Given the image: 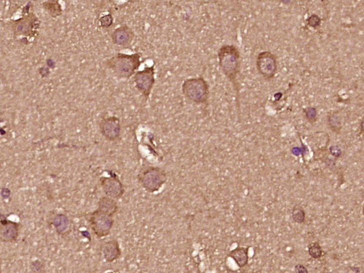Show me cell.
Wrapping results in <instances>:
<instances>
[{
    "instance_id": "23",
    "label": "cell",
    "mask_w": 364,
    "mask_h": 273,
    "mask_svg": "<svg viewBox=\"0 0 364 273\" xmlns=\"http://www.w3.org/2000/svg\"><path fill=\"white\" fill-rule=\"evenodd\" d=\"M304 112H305L306 117L310 124L316 122V119H317V112L315 108H308L304 110Z\"/></svg>"
},
{
    "instance_id": "20",
    "label": "cell",
    "mask_w": 364,
    "mask_h": 273,
    "mask_svg": "<svg viewBox=\"0 0 364 273\" xmlns=\"http://www.w3.org/2000/svg\"><path fill=\"white\" fill-rule=\"evenodd\" d=\"M308 254L312 258L319 259L322 256L324 250L322 247L320 246L318 242H314L311 243L308 246Z\"/></svg>"
},
{
    "instance_id": "17",
    "label": "cell",
    "mask_w": 364,
    "mask_h": 273,
    "mask_svg": "<svg viewBox=\"0 0 364 273\" xmlns=\"http://www.w3.org/2000/svg\"><path fill=\"white\" fill-rule=\"evenodd\" d=\"M42 8L52 18H57L62 14V8L58 1H47L42 3Z\"/></svg>"
},
{
    "instance_id": "8",
    "label": "cell",
    "mask_w": 364,
    "mask_h": 273,
    "mask_svg": "<svg viewBox=\"0 0 364 273\" xmlns=\"http://www.w3.org/2000/svg\"><path fill=\"white\" fill-rule=\"evenodd\" d=\"M40 22L33 12L27 13L22 18L15 20L13 24V32L15 36L34 37L37 34Z\"/></svg>"
},
{
    "instance_id": "19",
    "label": "cell",
    "mask_w": 364,
    "mask_h": 273,
    "mask_svg": "<svg viewBox=\"0 0 364 273\" xmlns=\"http://www.w3.org/2000/svg\"><path fill=\"white\" fill-rule=\"evenodd\" d=\"M292 219L297 224H303L306 220V212L304 208L296 204L292 209Z\"/></svg>"
},
{
    "instance_id": "22",
    "label": "cell",
    "mask_w": 364,
    "mask_h": 273,
    "mask_svg": "<svg viewBox=\"0 0 364 273\" xmlns=\"http://www.w3.org/2000/svg\"><path fill=\"white\" fill-rule=\"evenodd\" d=\"M44 268H45V266L39 260H34L30 264V270H32V272H45V269Z\"/></svg>"
},
{
    "instance_id": "1",
    "label": "cell",
    "mask_w": 364,
    "mask_h": 273,
    "mask_svg": "<svg viewBox=\"0 0 364 273\" xmlns=\"http://www.w3.org/2000/svg\"><path fill=\"white\" fill-rule=\"evenodd\" d=\"M220 69L226 76L236 92L237 103H238L239 86L238 74L240 69V52L237 46L232 44L222 46L217 52Z\"/></svg>"
},
{
    "instance_id": "14",
    "label": "cell",
    "mask_w": 364,
    "mask_h": 273,
    "mask_svg": "<svg viewBox=\"0 0 364 273\" xmlns=\"http://www.w3.org/2000/svg\"><path fill=\"white\" fill-rule=\"evenodd\" d=\"M249 247H237L228 254L240 268H244L248 264Z\"/></svg>"
},
{
    "instance_id": "24",
    "label": "cell",
    "mask_w": 364,
    "mask_h": 273,
    "mask_svg": "<svg viewBox=\"0 0 364 273\" xmlns=\"http://www.w3.org/2000/svg\"><path fill=\"white\" fill-rule=\"evenodd\" d=\"M321 20L319 16L317 15H312L310 17H309L308 20V23L310 26L314 27V28H317L318 26L320 25Z\"/></svg>"
},
{
    "instance_id": "9",
    "label": "cell",
    "mask_w": 364,
    "mask_h": 273,
    "mask_svg": "<svg viewBox=\"0 0 364 273\" xmlns=\"http://www.w3.org/2000/svg\"><path fill=\"white\" fill-rule=\"evenodd\" d=\"M110 176H102L99 179L100 186L106 196L115 200L122 198L126 189L118 176L110 172Z\"/></svg>"
},
{
    "instance_id": "27",
    "label": "cell",
    "mask_w": 364,
    "mask_h": 273,
    "mask_svg": "<svg viewBox=\"0 0 364 273\" xmlns=\"http://www.w3.org/2000/svg\"><path fill=\"white\" fill-rule=\"evenodd\" d=\"M352 270L354 272H360V270L358 268H352Z\"/></svg>"
},
{
    "instance_id": "6",
    "label": "cell",
    "mask_w": 364,
    "mask_h": 273,
    "mask_svg": "<svg viewBox=\"0 0 364 273\" xmlns=\"http://www.w3.org/2000/svg\"><path fill=\"white\" fill-rule=\"evenodd\" d=\"M256 68L264 80H272L278 72V58L270 51H262L256 58Z\"/></svg>"
},
{
    "instance_id": "12",
    "label": "cell",
    "mask_w": 364,
    "mask_h": 273,
    "mask_svg": "<svg viewBox=\"0 0 364 273\" xmlns=\"http://www.w3.org/2000/svg\"><path fill=\"white\" fill-rule=\"evenodd\" d=\"M134 30L129 26L124 24L118 27L111 34V40L114 45L127 47L134 40Z\"/></svg>"
},
{
    "instance_id": "18",
    "label": "cell",
    "mask_w": 364,
    "mask_h": 273,
    "mask_svg": "<svg viewBox=\"0 0 364 273\" xmlns=\"http://www.w3.org/2000/svg\"><path fill=\"white\" fill-rule=\"evenodd\" d=\"M328 124L332 132L339 133L342 129L341 118L338 112H333L328 115Z\"/></svg>"
},
{
    "instance_id": "3",
    "label": "cell",
    "mask_w": 364,
    "mask_h": 273,
    "mask_svg": "<svg viewBox=\"0 0 364 273\" xmlns=\"http://www.w3.org/2000/svg\"><path fill=\"white\" fill-rule=\"evenodd\" d=\"M168 180L166 172L164 168L154 166L144 167L138 174V180L148 194L158 192Z\"/></svg>"
},
{
    "instance_id": "4",
    "label": "cell",
    "mask_w": 364,
    "mask_h": 273,
    "mask_svg": "<svg viewBox=\"0 0 364 273\" xmlns=\"http://www.w3.org/2000/svg\"><path fill=\"white\" fill-rule=\"evenodd\" d=\"M181 91L187 100L196 104H206L210 98L209 83L202 76L184 80Z\"/></svg>"
},
{
    "instance_id": "21",
    "label": "cell",
    "mask_w": 364,
    "mask_h": 273,
    "mask_svg": "<svg viewBox=\"0 0 364 273\" xmlns=\"http://www.w3.org/2000/svg\"><path fill=\"white\" fill-rule=\"evenodd\" d=\"M114 16L110 13L104 15L99 18V24L104 28H108L110 27L114 24Z\"/></svg>"
},
{
    "instance_id": "5",
    "label": "cell",
    "mask_w": 364,
    "mask_h": 273,
    "mask_svg": "<svg viewBox=\"0 0 364 273\" xmlns=\"http://www.w3.org/2000/svg\"><path fill=\"white\" fill-rule=\"evenodd\" d=\"M88 220L90 230L98 238L108 236L115 223L114 216L98 209L88 214Z\"/></svg>"
},
{
    "instance_id": "15",
    "label": "cell",
    "mask_w": 364,
    "mask_h": 273,
    "mask_svg": "<svg viewBox=\"0 0 364 273\" xmlns=\"http://www.w3.org/2000/svg\"><path fill=\"white\" fill-rule=\"evenodd\" d=\"M97 209L114 216L118 211L119 207L116 200L106 196L99 199Z\"/></svg>"
},
{
    "instance_id": "2",
    "label": "cell",
    "mask_w": 364,
    "mask_h": 273,
    "mask_svg": "<svg viewBox=\"0 0 364 273\" xmlns=\"http://www.w3.org/2000/svg\"><path fill=\"white\" fill-rule=\"evenodd\" d=\"M142 54L139 52L126 54L119 52L105 61L106 66L120 79H130L141 66Z\"/></svg>"
},
{
    "instance_id": "16",
    "label": "cell",
    "mask_w": 364,
    "mask_h": 273,
    "mask_svg": "<svg viewBox=\"0 0 364 273\" xmlns=\"http://www.w3.org/2000/svg\"><path fill=\"white\" fill-rule=\"evenodd\" d=\"M51 224L59 235H64L69 231L70 221L66 214H56L51 220Z\"/></svg>"
},
{
    "instance_id": "10",
    "label": "cell",
    "mask_w": 364,
    "mask_h": 273,
    "mask_svg": "<svg viewBox=\"0 0 364 273\" xmlns=\"http://www.w3.org/2000/svg\"><path fill=\"white\" fill-rule=\"evenodd\" d=\"M99 130L106 140L117 141L122 132L120 120L116 116L104 118L99 122Z\"/></svg>"
},
{
    "instance_id": "7",
    "label": "cell",
    "mask_w": 364,
    "mask_h": 273,
    "mask_svg": "<svg viewBox=\"0 0 364 273\" xmlns=\"http://www.w3.org/2000/svg\"><path fill=\"white\" fill-rule=\"evenodd\" d=\"M134 82L136 90L148 100L155 84L154 64L146 66L142 70L136 72L134 75Z\"/></svg>"
},
{
    "instance_id": "25",
    "label": "cell",
    "mask_w": 364,
    "mask_h": 273,
    "mask_svg": "<svg viewBox=\"0 0 364 273\" xmlns=\"http://www.w3.org/2000/svg\"><path fill=\"white\" fill-rule=\"evenodd\" d=\"M330 154L332 156H334V158H340V156H341L342 151L340 149L339 146H332L330 148Z\"/></svg>"
},
{
    "instance_id": "13",
    "label": "cell",
    "mask_w": 364,
    "mask_h": 273,
    "mask_svg": "<svg viewBox=\"0 0 364 273\" xmlns=\"http://www.w3.org/2000/svg\"><path fill=\"white\" fill-rule=\"evenodd\" d=\"M102 257L106 262L112 264L120 258L122 256L120 246L116 240H106L100 246Z\"/></svg>"
},
{
    "instance_id": "11",
    "label": "cell",
    "mask_w": 364,
    "mask_h": 273,
    "mask_svg": "<svg viewBox=\"0 0 364 273\" xmlns=\"http://www.w3.org/2000/svg\"><path fill=\"white\" fill-rule=\"evenodd\" d=\"M20 224L12 221L1 216L0 226V240L2 243L12 244L18 240L20 236Z\"/></svg>"
},
{
    "instance_id": "26",
    "label": "cell",
    "mask_w": 364,
    "mask_h": 273,
    "mask_svg": "<svg viewBox=\"0 0 364 273\" xmlns=\"http://www.w3.org/2000/svg\"><path fill=\"white\" fill-rule=\"evenodd\" d=\"M295 270L297 272H303V273H308V269L306 268L305 267V266L303 265H300V264H298V265H296L295 266Z\"/></svg>"
}]
</instances>
